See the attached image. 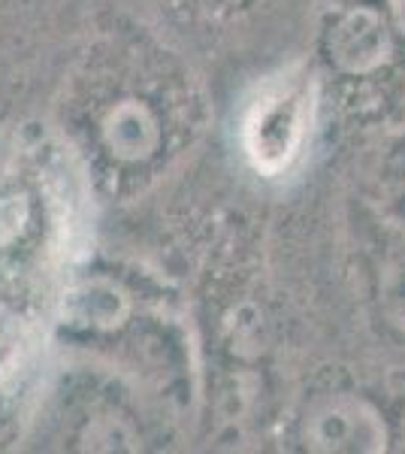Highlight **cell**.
I'll use <instances>...</instances> for the list:
<instances>
[{"label":"cell","instance_id":"cell-3","mask_svg":"<svg viewBox=\"0 0 405 454\" xmlns=\"http://www.w3.org/2000/svg\"><path fill=\"white\" fill-rule=\"evenodd\" d=\"M330 58L348 73H372L390 55V31L375 10H348L330 31Z\"/></svg>","mask_w":405,"mask_h":454},{"label":"cell","instance_id":"cell-4","mask_svg":"<svg viewBox=\"0 0 405 454\" xmlns=\"http://www.w3.org/2000/svg\"><path fill=\"white\" fill-rule=\"evenodd\" d=\"M103 143L121 160H145L158 152L160 128L152 109L139 100H121L103 119Z\"/></svg>","mask_w":405,"mask_h":454},{"label":"cell","instance_id":"cell-5","mask_svg":"<svg viewBox=\"0 0 405 454\" xmlns=\"http://www.w3.org/2000/svg\"><path fill=\"white\" fill-rule=\"evenodd\" d=\"M378 306L387 325L405 336V258H393L381 267Z\"/></svg>","mask_w":405,"mask_h":454},{"label":"cell","instance_id":"cell-2","mask_svg":"<svg viewBox=\"0 0 405 454\" xmlns=\"http://www.w3.org/2000/svg\"><path fill=\"white\" fill-rule=\"evenodd\" d=\"M306 445L318 451H381L385 424L363 400L330 397L306 421Z\"/></svg>","mask_w":405,"mask_h":454},{"label":"cell","instance_id":"cell-6","mask_svg":"<svg viewBox=\"0 0 405 454\" xmlns=\"http://www.w3.org/2000/svg\"><path fill=\"white\" fill-rule=\"evenodd\" d=\"M400 12H402V21H405V0H400Z\"/></svg>","mask_w":405,"mask_h":454},{"label":"cell","instance_id":"cell-1","mask_svg":"<svg viewBox=\"0 0 405 454\" xmlns=\"http://www.w3.org/2000/svg\"><path fill=\"white\" fill-rule=\"evenodd\" d=\"M308 100L300 88H282L257 100L245 121V152L257 170L278 173L300 155L308 134Z\"/></svg>","mask_w":405,"mask_h":454}]
</instances>
